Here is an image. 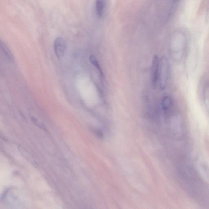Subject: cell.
Here are the masks:
<instances>
[{
  "mask_svg": "<svg viewBox=\"0 0 209 209\" xmlns=\"http://www.w3.org/2000/svg\"><path fill=\"white\" fill-rule=\"evenodd\" d=\"M67 47V43L61 37H58L55 40L54 48L56 56L58 59H61L64 57Z\"/></svg>",
  "mask_w": 209,
  "mask_h": 209,
  "instance_id": "2",
  "label": "cell"
},
{
  "mask_svg": "<svg viewBox=\"0 0 209 209\" xmlns=\"http://www.w3.org/2000/svg\"><path fill=\"white\" fill-rule=\"evenodd\" d=\"M90 62L92 63L93 65L99 71V73L101 74V77H103L104 76L102 70L101 68V67L99 65V62L97 61V60L95 56L94 55H91L90 57Z\"/></svg>",
  "mask_w": 209,
  "mask_h": 209,
  "instance_id": "7",
  "label": "cell"
},
{
  "mask_svg": "<svg viewBox=\"0 0 209 209\" xmlns=\"http://www.w3.org/2000/svg\"><path fill=\"white\" fill-rule=\"evenodd\" d=\"M1 47L2 51L4 53L6 57L10 61L13 62L14 60V56L13 55L12 52L10 51V49L6 45L5 43L3 41H1Z\"/></svg>",
  "mask_w": 209,
  "mask_h": 209,
  "instance_id": "5",
  "label": "cell"
},
{
  "mask_svg": "<svg viewBox=\"0 0 209 209\" xmlns=\"http://www.w3.org/2000/svg\"><path fill=\"white\" fill-rule=\"evenodd\" d=\"M160 62L157 56H155L152 66V80L153 85L155 87H156L158 79L159 78Z\"/></svg>",
  "mask_w": 209,
  "mask_h": 209,
  "instance_id": "3",
  "label": "cell"
},
{
  "mask_svg": "<svg viewBox=\"0 0 209 209\" xmlns=\"http://www.w3.org/2000/svg\"><path fill=\"white\" fill-rule=\"evenodd\" d=\"M172 101L171 97L169 96H165L162 99V108L164 111H167L171 107Z\"/></svg>",
  "mask_w": 209,
  "mask_h": 209,
  "instance_id": "6",
  "label": "cell"
},
{
  "mask_svg": "<svg viewBox=\"0 0 209 209\" xmlns=\"http://www.w3.org/2000/svg\"><path fill=\"white\" fill-rule=\"evenodd\" d=\"M106 0H96L95 10L97 15L99 18H102L106 9Z\"/></svg>",
  "mask_w": 209,
  "mask_h": 209,
  "instance_id": "4",
  "label": "cell"
},
{
  "mask_svg": "<svg viewBox=\"0 0 209 209\" xmlns=\"http://www.w3.org/2000/svg\"><path fill=\"white\" fill-rule=\"evenodd\" d=\"M168 75V63L167 58L163 57L160 62L159 79L161 89L163 90L166 86Z\"/></svg>",
  "mask_w": 209,
  "mask_h": 209,
  "instance_id": "1",
  "label": "cell"
}]
</instances>
